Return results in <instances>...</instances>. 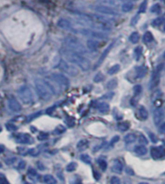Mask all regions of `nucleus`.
Segmentation results:
<instances>
[{"mask_svg": "<svg viewBox=\"0 0 165 184\" xmlns=\"http://www.w3.org/2000/svg\"><path fill=\"white\" fill-rule=\"evenodd\" d=\"M122 1H136V0H122Z\"/></svg>", "mask_w": 165, "mask_h": 184, "instance_id": "nucleus-52", "label": "nucleus"}, {"mask_svg": "<svg viewBox=\"0 0 165 184\" xmlns=\"http://www.w3.org/2000/svg\"><path fill=\"white\" fill-rule=\"evenodd\" d=\"M138 114H139V117H140V119H142V120H147L148 119V116H149V113H148L147 109L145 108L144 106H141V107L139 108Z\"/></svg>", "mask_w": 165, "mask_h": 184, "instance_id": "nucleus-19", "label": "nucleus"}, {"mask_svg": "<svg viewBox=\"0 0 165 184\" xmlns=\"http://www.w3.org/2000/svg\"><path fill=\"white\" fill-rule=\"evenodd\" d=\"M87 44H88V47L90 50L92 51H95L98 49V44L96 41H88V42H87Z\"/></svg>", "mask_w": 165, "mask_h": 184, "instance_id": "nucleus-27", "label": "nucleus"}, {"mask_svg": "<svg viewBox=\"0 0 165 184\" xmlns=\"http://www.w3.org/2000/svg\"><path fill=\"white\" fill-rule=\"evenodd\" d=\"M160 5L159 4H153L152 7H151V13H153V14H158L160 12Z\"/></svg>", "mask_w": 165, "mask_h": 184, "instance_id": "nucleus-31", "label": "nucleus"}, {"mask_svg": "<svg viewBox=\"0 0 165 184\" xmlns=\"http://www.w3.org/2000/svg\"><path fill=\"white\" fill-rule=\"evenodd\" d=\"M163 23H164V19L162 18H155V21H153V26H160V25H162Z\"/></svg>", "mask_w": 165, "mask_h": 184, "instance_id": "nucleus-34", "label": "nucleus"}, {"mask_svg": "<svg viewBox=\"0 0 165 184\" xmlns=\"http://www.w3.org/2000/svg\"><path fill=\"white\" fill-rule=\"evenodd\" d=\"M48 77L53 80L56 84H58L59 86H62L64 88H68L69 86V81L68 77L63 75L62 73H52L51 75H49Z\"/></svg>", "mask_w": 165, "mask_h": 184, "instance_id": "nucleus-5", "label": "nucleus"}, {"mask_svg": "<svg viewBox=\"0 0 165 184\" xmlns=\"http://www.w3.org/2000/svg\"><path fill=\"white\" fill-rule=\"evenodd\" d=\"M24 184H30V183H28V182H25Z\"/></svg>", "mask_w": 165, "mask_h": 184, "instance_id": "nucleus-55", "label": "nucleus"}, {"mask_svg": "<svg viewBox=\"0 0 165 184\" xmlns=\"http://www.w3.org/2000/svg\"><path fill=\"white\" fill-rule=\"evenodd\" d=\"M6 128H7L9 131H16L17 130V126L13 124V123H11V122L6 123Z\"/></svg>", "mask_w": 165, "mask_h": 184, "instance_id": "nucleus-36", "label": "nucleus"}, {"mask_svg": "<svg viewBox=\"0 0 165 184\" xmlns=\"http://www.w3.org/2000/svg\"><path fill=\"white\" fill-rule=\"evenodd\" d=\"M110 184H121V180L118 176H112L110 179Z\"/></svg>", "mask_w": 165, "mask_h": 184, "instance_id": "nucleus-41", "label": "nucleus"}, {"mask_svg": "<svg viewBox=\"0 0 165 184\" xmlns=\"http://www.w3.org/2000/svg\"><path fill=\"white\" fill-rule=\"evenodd\" d=\"M0 184H10L9 181L7 180V178L3 174H0Z\"/></svg>", "mask_w": 165, "mask_h": 184, "instance_id": "nucleus-43", "label": "nucleus"}, {"mask_svg": "<svg viewBox=\"0 0 165 184\" xmlns=\"http://www.w3.org/2000/svg\"><path fill=\"white\" fill-rule=\"evenodd\" d=\"M112 47H113V44H109V45H108V47H107L106 49L103 51V53H102V54H101V55H100V59H98V63H97V65H96V68H97V67H98V66H100L101 64H102V62L104 61V59L106 58V56L108 55V53L110 52V50H111Z\"/></svg>", "mask_w": 165, "mask_h": 184, "instance_id": "nucleus-12", "label": "nucleus"}, {"mask_svg": "<svg viewBox=\"0 0 165 184\" xmlns=\"http://www.w3.org/2000/svg\"><path fill=\"white\" fill-rule=\"evenodd\" d=\"M8 106H9V109H10L12 112H14V113H19L22 109L19 100L16 99L13 96H11L10 98L8 99Z\"/></svg>", "mask_w": 165, "mask_h": 184, "instance_id": "nucleus-9", "label": "nucleus"}, {"mask_svg": "<svg viewBox=\"0 0 165 184\" xmlns=\"http://www.w3.org/2000/svg\"><path fill=\"white\" fill-rule=\"evenodd\" d=\"M1 167H2V164H1V163H0V168H1Z\"/></svg>", "mask_w": 165, "mask_h": 184, "instance_id": "nucleus-54", "label": "nucleus"}, {"mask_svg": "<svg viewBox=\"0 0 165 184\" xmlns=\"http://www.w3.org/2000/svg\"><path fill=\"white\" fill-rule=\"evenodd\" d=\"M103 75L101 73H98L97 75H96L95 77H94V81L95 82H97V83H98V82H101L103 80Z\"/></svg>", "mask_w": 165, "mask_h": 184, "instance_id": "nucleus-42", "label": "nucleus"}, {"mask_svg": "<svg viewBox=\"0 0 165 184\" xmlns=\"http://www.w3.org/2000/svg\"><path fill=\"white\" fill-rule=\"evenodd\" d=\"M164 58H165V52H164Z\"/></svg>", "mask_w": 165, "mask_h": 184, "instance_id": "nucleus-57", "label": "nucleus"}, {"mask_svg": "<svg viewBox=\"0 0 165 184\" xmlns=\"http://www.w3.org/2000/svg\"><path fill=\"white\" fill-rule=\"evenodd\" d=\"M4 150H5V146H0V153H2Z\"/></svg>", "mask_w": 165, "mask_h": 184, "instance_id": "nucleus-51", "label": "nucleus"}, {"mask_svg": "<svg viewBox=\"0 0 165 184\" xmlns=\"http://www.w3.org/2000/svg\"><path fill=\"white\" fill-rule=\"evenodd\" d=\"M43 181L46 184H57V179L51 174L43 175Z\"/></svg>", "mask_w": 165, "mask_h": 184, "instance_id": "nucleus-17", "label": "nucleus"}, {"mask_svg": "<svg viewBox=\"0 0 165 184\" xmlns=\"http://www.w3.org/2000/svg\"><path fill=\"white\" fill-rule=\"evenodd\" d=\"M93 172H94V175H95V178H96V179H97V180L100 179V174H98V172L95 171V170H93Z\"/></svg>", "mask_w": 165, "mask_h": 184, "instance_id": "nucleus-50", "label": "nucleus"}, {"mask_svg": "<svg viewBox=\"0 0 165 184\" xmlns=\"http://www.w3.org/2000/svg\"><path fill=\"white\" fill-rule=\"evenodd\" d=\"M147 4H148L147 0H145V1H143V2H142V3H141V5H140V7H139L138 14L144 13L145 11H146V9H147Z\"/></svg>", "mask_w": 165, "mask_h": 184, "instance_id": "nucleus-33", "label": "nucleus"}, {"mask_svg": "<svg viewBox=\"0 0 165 184\" xmlns=\"http://www.w3.org/2000/svg\"><path fill=\"white\" fill-rule=\"evenodd\" d=\"M98 165H100V168L101 169V171L104 172L107 169V163L105 160H102V159L98 160Z\"/></svg>", "mask_w": 165, "mask_h": 184, "instance_id": "nucleus-35", "label": "nucleus"}, {"mask_svg": "<svg viewBox=\"0 0 165 184\" xmlns=\"http://www.w3.org/2000/svg\"><path fill=\"white\" fill-rule=\"evenodd\" d=\"M88 146H89V142H88V140L83 139V140H80L79 142L77 143L76 148H77L78 150L82 151V150H85V149H86L87 148H88Z\"/></svg>", "mask_w": 165, "mask_h": 184, "instance_id": "nucleus-14", "label": "nucleus"}, {"mask_svg": "<svg viewBox=\"0 0 165 184\" xmlns=\"http://www.w3.org/2000/svg\"><path fill=\"white\" fill-rule=\"evenodd\" d=\"M119 140H120V137H119V136H114V137L112 138L111 142H110V145H111V146H112V145H114V144H115V143H117Z\"/></svg>", "mask_w": 165, "mask_h": 184, "instance_id": "nucleus-45", "label": "nucleus"}, {"mask_svg": "<svg viewBox=\"0 0 165 184\" xmlns=\"http://www.w3.org/2000/svg\"><path fill=\"white\" fill-rule=\"evenodd\" d=\"M77 168V164L76 163H74V162H72V163H69L68 166H67V171L68 172H74L75 171V169Z\"/></svg>", "mask_w": 165, "mask_h": 184, "instance_id": "nucleus-32", "label": "nucleus"}, {"mask_svg": "<svg viewBox=\"0 0 165 184\" xmlns=\"http://www.w3.org/2000/svg\"><path fill=\"white\" fill-rule=\"evenodd\" d=\"M98 110L100 111V113L106 114V113H108V112H109L110 107H109V105L107 104V103H105V102H101V103H100V104L98 105Z\"/></svg>", "mask_w": 165, "mask_h": 184, "instance_id": "nucleus-16", "label": "nucleus"}, {"mask_svg": "<svg viewBox=\"0 0 165 184\" xmlns=\"http://www.w3.org/2000/svg\"><path fill=\"white\" fill-rule=\"evenodd\" d=\"M0 132H1V126H0Z\"/></svg>", "mask_w": 165, "mask_h": 184, "instance_id": "nucleus-56", "label": "nucleus"}, {"mask_svg": "<svg viewBox=\"0 0 165 184\" xmlns=\"http://www.w3.org/2000/svg\"><path fill=\"white\" fill-rule=\"evenodd\" d=\"M133 92H134V94L137 96V94H140L141 92H142V86L141 85H135L134 87H133Z\"/></svg>", "mask_w": 165, "mask_h": 184, "instance_id": "nucleus-39", "label": "nucleus"}, {"mask_svg": "<svg viewBox=\"0 0 165 184\" xmlns=\"http://www.w3.org/2000/svg\"><path fill=\"white\" fill-rule=\"evenodd\" d=\"M67 44H68L69 47H71L72 49L74 50V52H77L79 54H85L86 53V50L85 48L83 47V45L80 44L79 42L76 41V40H67Z\"/></svg>", "mask_w": 165, "mask_h": 184, "instance_id": "nucleus-7", "label": "nucleus"}, {"mask_svg": "<svg viewBox=\"0 0 165 184\" xmlns=\"http://www.w3.org/2000/svg\"><path fill=\"white\" fill-rule=\"evenodd\" d=\"M25 167H26V162H25V161H20L19 165L17 168H19V170H23Z\"/></svg>", "mask_w": 165, "mask_h": 184, "instance_id": "nucleus-44", "label": "nucleus"}, {"mask_svg": "<svg viewBox=\"0 0 165 184\" xmlns=\"http://www.w3.org/2000/svg\"><path fill=\"white\" fill-rule=\"evenodd\" d=\"M139 141H140L141 144H143V146L147 145V144H148V141H147L146 138H145V136H140V139H139Z\"/></svg>", "mask_w": 165, "mask_h": 184, "instance_id": "nucleus-46", "label": "nucleus"}, {"mask_svg": "<svg viewBox=\"0 0 165 184\" xmlns=\"http://www.w3.org/2000/svg\"><path fill=\"white\" fill-rule=\"evenodd\" d=\"M120 68H121L120 65H114V66H112V67L108 70V74H110V75L116 74L119 70H120Z\"/></svg>", "mask_w": 165, "mask_h": 184, "instance_id": "nucleus-29", "label": "nucleus"}, {"mask_svg": "<svg viewBox=\"0 0 165 184\" xmlns=\"http://www.w3.org/2000/svg\"><path fill=\"white\" fill-rule=\"evenodd\" d=\"M62 55L65 57L67 61H69L72 64L76 65L82 70H88L91 68V63H90L89 60L79 53L69 50H62Z\"/></svg>", "mask_w": 165, "mask_h": 184, "instance_id": "nucleus-1", "label": "nucleus"}, {"mask_svg": "<svg viewBox=\"0 0 165 184\" xmlns=\"http://www.w3.org/2000/svg\"><path fill=\"white\" fill-rule=\"evenodd\" d=\"M123 171V164L120 160H115L112 165V172H116V174H120Z\"/></svg>", "mask_w": 165, "mask_h": 184, "instance_id": "nucleus-13", "label": "nucleus"}, {"mask_svg": "<svg viewBox=\"0 0 165 184\" xmlns=\"http://www.w3.org/2000/svg\"><path fill=\"white\" fill-rule=\"evenodd\" d=\"M139 184H148L147 182H141V183H139Z\"/></svg>", "mask_w": 165, "mask_h": 184, "instance_id": "nucleus-53", "label": "nucleus"}, {"mask_svg": "<svg viewBox=\"0 0 165 184\" xmlns=\"http://www.w3.org/2000/svg\"><path fill=\"white\" fill-rule=\"evenodd\" d=\"M59 67H60L61 70L64 71L66 74H68V75L72 76V77L76 76L77 74L79 73L78 68L75 67L74 64H72V63H69L68 61H65V60H61Z\"/></svg>", "mask_w": 165, "mask_h": 184, "instance_id": "nucleus-4", "label": "nucleus"}, {"mask_svg": "<svg viewBox=\"0 0 165 184\" xmlns=\"http://www.w3.org/2000/svg\"><path fill=\"white\" fill-rule=\"evenodd\" d=\"M48 138V134L46 132H40L39 135H38V139L43 141V140H46Z\"/></svg>", "mask_w": 165, "mask_h": 184, "instance_id": "nucleus-38", "label": "nucleus"}, {"mask_svg": "<svg viewBox=\"0 0 165 184\" xmlns=\"http://www.w3.org/2000/svg\"><path fill=\"white\" fill-rule=\"evenodd\" d=\"M162 68H163V65H159L156 67L155 68V70L153 71V76H152V78H151V81H150V88L151 89H153V88H155L156 86H157L158 84V82H159V78H160V73H161V70H162Z\"/></svg>", "mask_w": 165, "mask_h": 184, "instance_id": "nucleus-6", "label": "nucleus"}, {"mask_svg": "<svg viewBox=\"0 0 165 184\" xmlns=\"http://www.w3.org/2000/svg\"><path fill=\"white\" fill-rule=\"evenodd\" d=\"M139 39H140V36H139L138 32H133L131 35L129 36V41L132 42V44H137L139 42Z\"/></svg>", "mask_w": 165, "mask_h": 184, "instance_id": "nucleus-24", "label": "nucleus"}, {"mask_svg": "<svg viewBox=\"0 0 165 184\" xmlns=\"http://www.w3.org/2000/svg\"><path fill=\"white\" fill-rule=\"evenodd\" d=\"M80 159H81V161H83V162L86 163V164H91V161H92L91 157H90L88 154H85V153L81 155Z\"/></svg>", "mask_w": 165, "mask_h": 184, "instance_id": "nucleus-30", "label": "nucleus"}, {"mask_svg": "<svg viewBox=\"0 0 165 184\" xmlns=\"http://www.w3.org/2000/svg\"><path fill=\"white\" fill-rule=\"evenodd\" d=\"M17 94H19V97L21 99V101L24 103V104H30L34 100L31 89L29 88L27 85L21 86V87L17 90Z\"/></svg>", "mask_w": 165, "mask_h": 184, "instance_id": "nucleus-3", "label": "nucleus"}, {"mask_svg": "<svg viewBox=\"0 0 165 184\" xmlns=\"http://www.w3.org/2000/svg\"><path fill=\"white\" fill-rule=\"evenodd\" d=\"M65 130H66V128L64 127V126L59 125V126H57V127L55 128L53 133L54 134H61V133H63V132H65Z\"/></svg>", "mask_w": 165, "mask_h": 184, "instance_id": "nucleus-37", "label": "nucleus"}, {"mask_svg": "<svg viewBox=\"0 0 165 184\" xmlns=\"http://www.w3.org/2000/svg\"><path fill=\"white\" fill-rule=\"evenodd\" d=\"M151 154L155 159H159L165 156V148L163 146H153L151 148Z\"/></svg>", "mask_w": 165, "mask_h": 184, "instance_id": "nucleus-11", "label": "nucleus"}, {"mask_svg": "<svg viewBox=\"0 0 165 184\" xmlns=\"http://www.w3.org/2000/svg\"><path fill=\"white\" fill-rule=\"evenodd\" d=\"M134 151H135V153H136V154H138V155H145V154L147 153L148 149H147V148H146V146H145L140 145V146H135Z\"/></svg>", "mask_w": 165, "mask_h": 184, "instance_id": "nucleus-18", "label": "nucleus"}, {"mask_svg": "<svg viewBox=\"0 0 165 184\" xmlns=\"http://www.w3.org/2000/svg\"><path fill=\"white\" fill-rule=\"evenodd\" d=\"M28 175L30 177H35V176H37L38 175V174H37V171L35 169H33V168H30L28 170Z\"/></svg>", "mask_w": 165, "mask_h": 184, "instance_id": "nucleus-40", "label": "nucleus"}, {"mask_svg": "<svg viewBox=\"0 0 165 184\" xmlns=\"http://www.w3.org/2000/svg\"><path fill=\"white\" fill-rule=\"evenodd\" d=\"M114 96V93H109V94H105V96H103V98H111V97Z\"/></svg>", "mask_w": 165, "mask_h": 184, "instance_id": "nucleus-47", "label": "nucleus"}, {"mask_svg": "<svg viewBox=\"0 0 165 184\" xmlns=\"http://www.w3.org/2000/svg\"><path fill=\"white\" fill-rule=\"evenodd\" d=\"M160 131L162 133H165V122L160 123Z\"/></svg>", "mask_w": 165, "mask_h": 184, "instance_id": "nucleus-48", "label": "nucleus"}, {"mask_svg": "<svg viewBox=\"0 0 165 184\" xmlns=\"http://www.w3.org/2000/svg\"><path fill=\"white\" fill-rule=\"evenodd\" d=\"M164 117H165L164 111H163V109L160 107L156 108L155 112H153V122H155L156 125L162 123V122H163V120H164Z\"/></svg>", "mask_w": 165, "mask_h": 184, "instance_id": "nucleus-10", "label": "nucleus"}, {"mask_svg": "<svg viewBox=\"0 0 165 184\" xmlns=\"http://www.w3.org/2000/svg\"><path fill=\"white\" fill-rule=\"evenodd\" d=\"M117 84H118L117 79L113 78L110 80V81H108V83H107V85H106V88L108 89V90H113V89H115L117 87Z\"/></svg>", "mask_w": 165, "mask_h": 184, "instance_id": "nucleus-26", "label": "nucleus"}, {"mask_svg": "<svg viewBox=\"0 0 165 184\" xmlns=\"http://www.w3.org/2000/svg\"><path fill=\"white\" fill-rule=\"evenodd\" d=\"M130 127V123L129 122H121L118 123V128L120 129L122 132L127 131Z\"/></svg>", "mask_w": 165, "mask_h": 184, "instance_id": "nucleus-20", "label": "nucleus"}, {"mask_svg": "<svg viewBox=\"0 0 165 184\" xmlns=\"http://www.w3.org/2000/svg\"><path fill=\"white\" fill-rule=\"evenodd\" d=\"M143 41L146 42V44H150V42H152L153 41V34L151 32H146V33H145L144 37H143Z\"/></svg>", "mask_w": 165, "mask_h": 184, "instance_id": "nucleus-25", "label": "nucleus"}, {"mask_svg": "<svg viewBox=\"0 0 165 184\" xmlns=\"http://www.w3.org/2000/svg\"><path fill=\"white\" fill-rule=\"evenodd\" d=\"M132 9H133V4L130 3V2H126V3L123 4V6H122V11L124 13H129Z\"/></svg>", "mask_w": 165, "mask_h": 184, "instance_id": "nucleus-23", "label": "nucleus"}, {"mask_svg": "<svg viewBox=\"0 0 165 184\" xmlns=\"http://www.w3.org/2000/svg\"><path fill=\"white\" fill-rule=\"evenodd\" d=\"M98 11H100V12L103 13V14H106V15H112V16H116L117 15V12L114 11L111 8H108V7H100L98 8Z\"/></svg>", "mask_w": 165, "mask_h": 184, "instance_id": "nucleus-15", "label": "nucleus"}, {"mask_svg": "<svg viewBox=\"0 0 165 184\" xmlns=\"http://www.w3.org/2000/svg\"><path fill=\"white\" fill-rule=\"evenodd\" d=\"M149 135H150V137H151V139H152L153 142V143H156V141H157V140L155 139V135H153V133H149Z\"/></svg>", "mask_w": 165, "mask_h": 184, "instance_id": "nucleus-49", "label": "nucleus"}, {"mask_svg": "<svg viewBox=\"0 0 165 184\" xmlns=\"http://www.w3.org/2000/svg\"><path fill=\"white\" fill-rule=\"evenodd\" d=\"M14 140L16 142L19 143V144H33L34 143V139L31 135L26 134V133H20V134H16L14 136Z\"/></svg>", "mask_w": 165, "mask_h": 184, "instance_id": "nucleus-8", "label": "nucleus"}, {"mask_svg": "<svg viewBox=\"0 0 165 184\" xmlns=\"http://www.w3.org/2000/svg\"><path fill=\"white\" fill-rule=\"evenodd\" d=\"M136 74H137L138 78H143V77L147 74V68L143 67V66L137 68V70H136Z\"/></svg>", "mask_w": 165, "mask_h": 184, "instance_id": "nucleus-21", "label": "nucleus"}, {"mask_svg": "<svg viewBox=\"0 0 165 184\" xmlns=\"http://www.w3.org/2000/svg\"><path fill=\"white\" fill-rule=\"evenodd\" d=\"M135 140H136V136L134 134H132V133H130V134H127L126 137H124V142H126V144H132V143H134L135 142Z\"/></svg>", "mask_w": 165, "mask_h": 184, "instance_id": "nucleus-22", "label": "nucleus"}, {"mask_svg": "<svg viewBox=\"0 0 165 184\" xmlns=\"http://www.w3.org/2000/svg\"><path fill=\"white\" fill-rule=\"evenodd\" d=\"M35 86L37 89V93L40 97L43 100H49L52 97V92L46 84V82L43 79H35Z\"/></svg>", "mask_w": 165, "mask_h": 184, "instance_id": "nucleus-2", "label": "nucleus"}, {"mask_svg": "<svg viewBox=\"0 0 165 184\" xmlns=\"http://www.w3.org/2000/svg\"><path fill=\"white\" fill-rule=\"evenodd\" d=\"M142 53H143V47L139 45V47H136L135 49H134V57H135V59H136V60H139V59H140Z\"/></svg>", "mask_w": 165, "mask_h": 184, "instance_id": "nucleus-28", "label": "nucleus"}]
</instances>
